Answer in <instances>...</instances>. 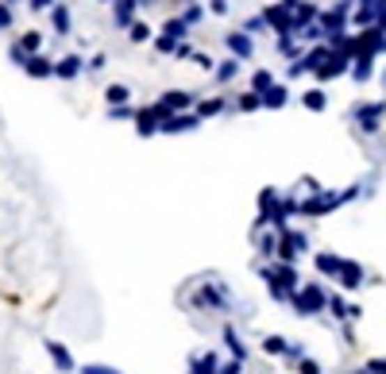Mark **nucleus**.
<instances>
[{
  "label": "nucleus",
  "mask_w": 386,
  "mask_h": 374,
  "mask_svg": "<svg viewBox=\"0 0 386 374\" xmlns=\"http://www.w3.org/2000/svg\"><path fill=\"white\" fill-rule=\"evenodd\" d=\"M85 374H112V371H101V366H85Z\"/></svg>",
  "instance_id": "20e7f679"
},
{
  "label": "nucleus",
  "mask_w": 386,
  "mask_h": 374,
  "mask_svg": "<svg viewBox=\"0 0 386 374\" xmlns=\"http://www.w3.org/2000/svg\"><path fill=\"white\" fill-rule=\"evenodd\" d=\"M59 74H62V77H74V74H77V59H66V62L59 66Z\"/></svg>",
  "instance_id": "7ed1b4c3"
},
{
  "label": "nucleus",
  "mask_w": 386,
  "mask_h": 374,
  "mask_svg": "<svg viewBox=\"0 0 386 374\" xmlns=\"http://www.w3.org/2000/svg\"><path fill=\"white\" fill-rule=\"evenodd\" d=\"M0 27H8V8H0Z\"/></svg>",
  "instance_id": "39448f33"
},
{
  "label": "nucleus",
  "mask_w": 386,
  "mask_h": 374,
  "mask_svg": "<svg viewBox=\"0 0 386 374\" xmlns=\"http://www.w3.org/2000/svg\"><path fill=\"white\" fill-rule=\"evenodd\" d=\"M27 70H31L35 77H47V74H51V66H47L43 59H31V62H27Z\"/></svg>",
  "instance_id": "f03ea898"
},
{
  "label": "nucleus",
  "mask_w": 386,
  "mask_h": 374,
  "mask_svg": "<svg viewBox=\"0 0 386 374\" xmlns=\"http://www.w3.org/2000/svg\"><path fill=\"white\" fill-rule=\"evenodd\" d=\"M47 351H51V359L59 363V371H70V366H74V359L66 355V348H62V343H47Z\"/></svg>",
  "instance_id": "f257e3e1"
}]
</instances>
